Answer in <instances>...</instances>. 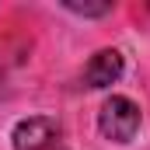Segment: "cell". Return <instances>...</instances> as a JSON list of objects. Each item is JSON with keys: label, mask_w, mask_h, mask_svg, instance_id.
Listing matches in <instances>:
<instances>
[{"label": "cell", "mask_w": 150, "mask_h": 150, "mask_svg": "<svg viewBox=\"0 0 150 150\" xmlns=\"http://www.w3.org/2000/svg\"><path fill=\"white\" fill-rule=\"evenodd\" d=\"M140 122H143L140 105H136L133 98H126V94L105 98V105H101V112H98V129H101V136L112 140V143H129V140L140 133Z\"/></svg>", "instance_id": "obj_1"}, {"label": "cell", "mask_w": 150, "mask_h": 150, "mask_svg": "<svg viewBox=\"0 0 150 150\" xmlns=\"http://www.w3.org/2000/svg\"><path fill=\"white\" fill-rule=\"evenodd\" d=\"M56 136H59V122L49 119V115L21 119V122L11 129V143H14V150H45Z\"/></svg>", "instance_id": "obj_2"}, {"label": "cell", "mask_w": 150, "mask_h": 150, "mask_svg": "<svg viewBox=\"0 0 150 150\" xmlns=\"http://www.w3.org/2000/svg\"><path fill=\"white\" fill-rule=\"evenodd\" d=\"M122 70H126V59H122L119 49H98V52L87 59V67H84V84L94 87V91L112 87L115 80L122 77Z\"/></svg>", "instance_id": "obj_3"}, {"label": "cell", "mask_w": 150, "mask_h": 150, "mask_svg": "<svg viewBox=\"0 0 150 150\" xmlns=\"http://www.w3.org/2000/svg\"><path fill=\"white\" fill-rule=\"evenodd\" d=\"M63 7L74 11V14H84V18H101V14L112 11V4H74V0H67Z\"/></svg>", "instance_id": "obj_4"}]
</instances>
